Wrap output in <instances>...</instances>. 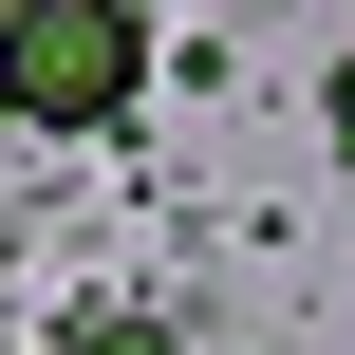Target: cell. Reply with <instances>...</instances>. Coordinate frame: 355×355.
Here are the masks:
<instances>
[{"label":"cell","instance_id":"3","mask_svg":"<svg viewBox=\"0 0 355 355\" xmlns=\"http://www.w3.org/2000/svg\"><path fill=\"white\" fill-rule=\"evenodd\" d=\"M318 112H337V131H355V56H337V75H318Z\"/></svg>","mask_w":355,"mask_h":355},{"label":"cell","instance_id":"2","mask_svg":"<svg viewBox=\"0 0 355 355\" xmlns=\"http://www.w3.org/2000/svg\"><path fill=\"white\" fill-rule=\"evenodd\" d=\"M56 355H187V337H168L150 300H75V337H56Z\"/></svg>","mask_w":355,"mask_h":355},{"label":"cell","instance_id":"1","mask_svg":"<svg viewBox=\"0 0 355 355\" xmlns=\"http://www.w3.org/2000/svg\"><path fill=\"white\" fill-rule=\"evenodd\" d=\"M131 94H150V19H131V0H37V19H0V112L112 131Z\"/></svg>","mask_w":355,"mask_h":355}]
</instances>
